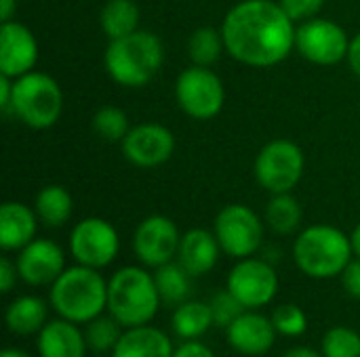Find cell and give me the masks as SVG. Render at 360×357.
Segmentation results:
<instances>
[{
  "mask_svg": "<svg viewBox=\"0 0 360 357\" xmlns=\"http://www.w3.org/2000/svg\"><path fill=\"white\" fill-rule=\"evenodd\" d=\"M221 246L215 238L213 231L209 229H188L186 234H181V242H179V250H177V263L192 276H207L209 271H213V267L217 265Z\"/></svg>",
  "mask_w": 360,
  "mask_h": 357,
  "instance_id": "obj_18",
  "label": "cell"
},
{
  "mask_svg": "<svg viewBox=\"0 0 360 357\" xmlns=\"http://www.w3.org/2000/svg\"><path fill=\"white\" fill-rule=\"evenodd\" d=\"M181 234L165 215L146 217L133 234V252L143 267L156 269L177 259Z\"/></svg>",
  "mask_w": 360,
  "mask_h": 357,
  "instance_id": "obj_13",
  "label": "cell"
},
{
  "mask_svg": "<svg viewBox=\"0 0 360 357\" xmlns=\"http://www.w3.org/2000/svg\"><path fill=\"white\" fill-rule=\"evenodd\" d=\"M84 339L91 351L103 356V353H112L114 347L118 345L120 337H122V326L112 318V316H99L95 320H91L89 324H84Z\"/></svg>",
  "mask_w": 360,
  "mask_h": 357,
  "instance_id": "obj_29",
  "label": "cell"
},
{
  "mask_svg": "<svg viewBox=\"0 0 360 357\" xmlns=\"http://www.w3.org/2000/svg\"><path fill=\"white\" fill-rule=\"evenodd\" d=\"M63 112V93L55 78L42 72H27L13 78V99L11 109L19 122L30 128L44 130L57 124Z\"/></svg>",
  "mask_w": 360,
  "mask_h": 357,
  "instance_id": "obj_6",
  "label": "cell"
},
{
  "mask_svg": "<svg viewBox=\"0 0 360 357\" xmlns=\"http://www.w3.org/2000/svg\"><path fill=\"white\" fill-rule=\"evenodd\" d=\"M304 219V208L300 204V200L289 191V194H272L266 213H264V221L266 225L278 234V236H291L300 229Z\"/></svg>",
  "mask_w": 360,
  "mask_h": 357,
  "instance_id": "obj_25",
  "label": "cell"
},
{
  "mask_svg": "<svg viewBox=\"0 0 360 357\" xmlns=\"http://www.w3.org/2000/svg\"><path fill=\"white\" fill-rule=\"evenodd\" d=\"M211 326H215L213 311L211 305L202 301H184L175 307L171 318V328L181 341H198L211 330Z\"/></svg>",
  "mask_w": 360,
  "mask_h": 357,
  "instance_id": "obj_23",
  "label": "cell"
},
{
  "mask_svg": "<svg viewBox=\"0 0 360 357\" xmlns=\"http://www.w3.org/2000/svg\"><path fill=\"white\" fill-rule=\"evenodd\" d=\"M342 286L346 290V295L354 301H360V259H352L346 269L342 271Z\"/></svg>",
  "mask_w": 360,
  "mask_h": 357,
  "instance_id": "obj_35",
  "label": "cell"
},
{
  "mask_svg": "<svg viewBox=\"0 0 360 357\" xmlns=\"http://www.w3.org/2000/svg\"><path fill=\"white\" fill-rule=\"evenodd\" d=\"M270 320H272L276 332L281 337H287V339H297L308 330V318H306L304 309L300 305H295V303L278 305L272 311Z\"/></svg>",
  "mask_w": 360,
  "mask_h": 357,
  "instance_id": "obj_32",
  "label": "cell"
},
{
  "mask_svg": "<svg viewBox=\"0 0 360 357\" xmlns=\"http://www.w3.org/2000/svg\"><path fill=\"white\" fill-rule=\"evenodd\" d=\"M53 311L74 324H89L108 311V280L99 269L72 265L51 284Z\"/></svg>",
  "mask_w": 360,
  "mask_h": 357,
  "instance_id": "obj_2",
  "label": "cell"
},
{
  "mask_svg": "<svg viewBox=\"0 0 360 357\" xmlns=\"http://www.w3.org/2000/svg\"><path fill=\"white\" fill-rule=\"evenodd\" d=\"M17 278H19L17 265H15L8 257H2V259H0V290H2L4 295H8V292L15 288Z\"/></svg>",
  "mask_w": 360,
  "mask_h": 357,
  "instance_id": "obj_36",
  "label": "cell"
},
{
  "mask_svg": "<svg viewBox=\"0 0 360 357\" xmlns=\"http://www.w3.org/2000/svg\"><path fill=\"white\" fill-rule=\"evenodd\" d=\"M323 357H360V335L350 326H333L321 343Z\"/></svg>",
  "mask_w": 360,
  "mask_h": 357,
  "instance_id": "obj_31",
  "label": "cell"
},
{
  "mask_svg": "<svg viewBox=\"0 0 360 357\" xmlns=\"http://www.w3.org/2000/svg\"><path fill=\"white\" fill-rule=\"evenodd\" d=\"M36 337L40 357H86L89 345L84 332L70 320H51Z\"/></svg>",
  "mask_w": 360,
  "mask_h": 357,
  "instance_id": "obj_20",
  "label": "cell"
},
{
  "mask_svg": "<svg viewBox=\"0 0 360 357\" xmlns=\"http://www.w3.org/2000/svg\"><path fill=\"white\" fill-rule=\"evenodd\" d=\"M281 357H323V353L312 349V347H293Z\"/></svg>",
  "mask_w": 360,
  "mask_h": 357,
  "instance_id": "obj_40",
  "label": "cell"
},
{
  "mask_svg": "<svg viewBox=\"0 0 360 357\" xmlns=\"http://www.w3.org/2000/svg\"><path fill=\"white\" fill-rule=\"evenodd\" d=\"M226 288L245 309H262L270 305L278 292V274L266 259H238L228 274Z\"/></svg>",
  "mask_w": 360,
  "mask_h": 357,
  "instance_id": "obj_12",
  "label": "cell"
},
{
  "mask_svg": "<svg viewBox=\"0 0 360 357\" xmlns=\"http://www.w3.org/2000/svg\"><path fill=\"white\" fill-rule=\"evenodd\" d=\"M213 234L221 252L238 261L253 257L262 248L264 221L247 204H228L217 213Z\"/></svg>",
  "mask_w": 360,
  "mask_h": 357,
  "instance_id": "obj_9",
  "label": "cell"
},
{
  "mask_svg": "<svg viewBox=\"0 0 360 357\" xmlns=\"http://www.w3.org/2000/svg\"><path fill=\"white\" fill-rule=\"evenodd\" d=\"M276 328L270 318L257 314L255 309H247L240 314L228 328L226 339L228 345L247 357H264L276 343Z\"/></svg>",
  "mask_w": 360,
  "mask_h": 357,
  "instance_id": "obj_17",
  "label": "cell"
},
{
  "mask_svg": "<svg viewBox=\"0 0 360 357\" xmlns=\"http://www.w3.org/2000/svg\"><path fill=\"white\" fill-rule=\"evenodd\" d=\"M224 50H226V44H224L221 29L205 25V27L194 29L188 38V55L194 65L211 67L213 63L219 61Z\"/></svg>",
  "mask_w": 360,
  "mask_h": 357,
  "instance_id": "obj_28",
  "label": "cell"
},
{
  "mask_svg": "<svg viewBox=\"0 0 360 357\" xmlns=\"http://www.w3.org/2000/svg\"><path fill=\"white\" fill-rule=\"evenodd\" d=\"M175 99L186 116L194 120H211L224 109L226 88L211 67L192 63L175 80Z\"/></svg>",
  "mask_w": 360,
  "mask_h": 357,
  "instance_id": "obj_8",
  "label": "cell"
},
{
  "mask_svg": "<svg viewBox=\"0 0 360 357\" xmlns=\"http://www.w3.org/2000/svg\"><path fill=\"white\" fill-rule=\"evenodd\" d=\"M346 61H348L350 69L360 78V32L354 38H350V46H348V57H346Z\"/></svg>",
  "mask_w": 360,
  "mask_h": 357,
  "instance_id": "obj_38",
  "label": "cell"
},
{
  "mask_svg": "<svg viewBox=\"0 0 360 357\" xmlns=\"http://www.w3.org/2000/svg\"><path fill=\"white\" fill-rule=\"evenodd\" d=\"M306 170V156L302 147L289 139L268 141L253 164L257 183L268 194H289L297 187Z\"/></svg>",
  "mask_w": 360,
  "mask_h": 357,
  "instance_id": "obj_7",
  "label": "cell"
},
{
  "mask_svg": "<svg viewBox=\"0 0 360 357\" xmlns=\"http://www.w3.org/2000/svg\"><path fill=\"white\" fill-rule=\"evenodd\" d=\"M17 11V0H0V19L11 21Z\"/></svg>",
  "mask_w": 360,
  "mask_h": 357,
  "instance_id": "obj_41",
  "label": "cell"
},
{
  "mask_svg": "<svg viewBox=\"0 0 360 357\" xmlns=\"http://www.w3.org/2000/svg\"><path fill=\"white\" fill-rule=\"evenodd\" d=\"M38 61V40L34 32L11 19L0 25V74L8 78H19L36 67Z\"/></svg>",
  "mask_w": 360,
  "mask_h": 357,
  "instance_id": "obj_16",
  "label": "cell"
},
{
  "mask_svg": "<svg viewBox=\"0 0 360 357\" xmlns=\"http://www.w3.org/2000/svg\"><path fill=\"white\" fill-rule=\"evenodd\" d=\"M120 250V236L116 227L99 217L78 221L70 234V255L78 265L103 269L114 263Z\"/></svg>",
  "mask_w": 360,
  "mask_h": 357,
  "instance_id": "obj_10",
  "label": "cell"
},
{
  "mask_svg": "<svg viewBox=\"0 0 360 357\" xmlns=\"http://www.w3.org/2000/svg\"><path fill=\"white\" fill-rule=\"evenodd\" d=\"M154 282L162 305H181L192 292V276L177 263H165L154 269Z\"/></svg>",
  "mask_w": 360,
  "mask_h": 357,
  "instance_id": "obj_27",
  "label": "cell"
},
{
  "mask_svg": "<svg viewBox=\"0 0 360 357\" xmlns=\"http://www.w3.org/2000/svg\"><path fill=\"white\" fill-rule=\"evenodd\" d=\"M278 4L297 23V21L319 17L321 8L325 6V0H278Z\"/></svg>",
  "mask_w": 360,
  "mask_h": 357,
  "instance_id": "obj_34",
  "label": "cell"
},
{
  "mask_svg": "<svg viewBox=\"0 0 360 357\" xmlns=\"http://www.w3.org/2000/svg\"><path fill=\"white\" fill-rule=\"evenodd\" d=\"M295 29L278 0H240L221 23L226 53L251 67L283 63L295 48Z\"/></svg>",
  "mask_w": 360,
  "mask_h": 357,
  "instance_id": "obj_1",
  "label": "cell"
},
{
  "mask_svg": "<svg viewBox=\"0 0 360 357\" xmlns=\"http://www.w3.org/2000/svg\"><path fill=\"white\" fill-rule=\"evenodd\" d=\"M72 196L63 185H46L34 200V210L46 227H63L72 217Z\"/></svg>",
  "mask_w": 360,
  "mask_h": 357,
  "instance_id": "obj_24",
  "label": "cell"
},
{
  "mask_svg": "<svg viewBox=\"0 0 360 357\" xmlns=\"http://www.w3.org/2000/svg\"><path fill=\"white\" fill-rule=\"evenodd\" d=\"M211 305V311H213V320H215V326L219 328H228L240 314H245L247 309L240 305V301L226 288L217 295H213V299L209 301Z\"/></svg>",
  "mask_w": 360,
  "mask_h": 357,
  "instance_id": "obj_33",
  "label": "cell"
},
{
  "mask_svg": "<svg viewBox=\"0 0 360 357\" xmlns=\"http://www.w3.org/2000/svg\"><path fill=\"white\" fill-rule=\"evenodd\" d=\"M162 301L154 282V274L146 267H120L108 280V314L122 326L135 328L150 324Z\"/></svg>",
  "mask_w": 360,
  "mask_h": 357,
  "instance_id": "obj_4",
  "label": "cell"
},
{
  "mask_svg": "<svg viewBox=\"0 0 360 357\" xmlns=\"http://www.w3.org/2000/svg\"><path fill=\"white\" fill-rule=\"evenodd\" d=\"M46 316H49L46 303L38 297L25 295V297H17L8 303V307L4 311V324L17 337H34L49 322Z\"/></svg>",
  "mask_w": 360,
  "mask_h": 357,
  "instance_id": "obj_22",
  "label": "cell"
},
{
  "mask_svg": "<svg viewBox=\"0 0 360 357\" xmlns=\"http://www.w3.org/2000/svg\"><path fill=\"white\" fill-rule=\"evenodd\" d=\"M0 357H30L25 351H21V349H13V347H6L2 353H0Z\"/></svg>",
  "mask_w": 360,
  "mask_h": 357,
  "instance_id": "obj_43",
  "label": "cell"
},
{
  "mask_svg": "<svg viewBox=\"0 0 360 357\" xmlns=\"http://www.w3.org/2000/svg\"><path fill=\"white\" fill-rule=\"evenodd\" d=\"M99 25L110 40L139 29V6L135 0H108L99 13Z\"/></svg>",
  "mask_w": 360,
  "mask_h": 357,
  "instance_id": "obj_26",
  "label": "cell"
},
{
  "mask_svg": "<svg viewBox=\"0 0 360 357\" xmlns=\"http://www.w3.org/2000/svg\"><path fill=\"white\" fill-rule=\"evenodd\" d=\"M91 126L97 137H101L103 141H110V143H122V139L131 130L129 116L116 105L99 107L91 120Z\"/></svg>",
  "mask_w": 360,
  "mask_h": 357,
  "instance_id": "obj_30",
  "label": "cell"
},
{
  "mask_svg": "<svg viewBox=\"0 0 360 357\" xmlns=\"http://www.w3.org/2000/svg\"><path fill=\"white\" fill-rule=\"evenodd\" d=\"M350 242H352V250H354V257H359L360 259V223L352 229V234H350Z\"/></svg>",
  "mask_w": 360,
  "mask_h": 357,
  "instance_id": "obj_42",
  "label": "cell"
},
{
  "mask_svg": "<svg viewBox=\"0 0 360 357\" xmlns=\"http://www.w3.org/2000/svg\"><path fill=\"white\" fill-rule=\"evenodd\" d=\"M354 259L350 236L335 225H310L302 229L293 242V261L297 269L314 280H331L342 276Z\"/></svg>",
  "mask_w": 360,
  "mask_h": 357,
  "instance_id": "obj_5",
  "label": "cell"
},
{
  "mask_svg": "<svg viewBox=\"0 0 360 357\" xmlns=\"http://www.w3.org/2000/svg\"><path fill=\"white\" fill-rule=\"evenodd\" d=\"M103 63L116 84L141 88L160 72L165 63V46L156 34L137 29L129 36L110 40Z\"/></svg>",
  "mask_w": 360,
  "mask_h": 357,
  "instance_id": "obj_3",
  "label": "cell"
},
{
  "mask_svg": "<svg viewBox=\"0 0 360 357\" xmlns=\"http://www.w3.org/2000/svg\"><path fill=\"white\" fill-rule=\"evenodd\" d=\"M124 158L137 168H156L171 160L175 151L173 133L156 122H141L131 126L120 143Z\"/></svg>",
  "mask_w": 360,
  "mask_h": 357,
  "instance_id": "obj_14",
  "label": "cell"
},
{
  "mask_svg": "<svg viewBox=\"0 0 360 357\" xmlns=\"http://www.w3.org/2000/svg\"><path fill=\"white\" fill-rule=\"evenodd\" d=\"M11 99H13V78L0 74V109L2 112L11 109Z\"/></svg>",
  "mask_w": 360,
  "mask_h": 357,
  "instance_id": "obj_39",
  "label": "cell"
},
{
  "mask_svg": "<svg viewBox=\"0 0 360 357\" xmlns=\"http://www.w3.org/2000/svg\"><path fill=\"white\" fill-rule=\"evenodd\" d=\"M173 357H217L207 345H202L200 341H184L177 349Z\"/></svg>",
  "mask_w": 360,
  "mask_h": 357,
  "instance_id": "obj_37",
  "label": "cell"
},
{
  "mask_svg": "<svg viewBox=\"0 0 360 357\" xmlns=\"http://www.w3.org/2000/svg\"><path fill=\"white\" fill-rule=\"evenodd\" d=\"M38 215L23 202H4L0 206V248L4 252H19L38 231Z\"/></svg>",
  "mask_w": 360,
  "mask_h": 357,
  "instance_id": "obj_19",
  "label": "cell"
},
{
  "mask_svg": "<svg viewBox=\"0 0 360 357\" xmlns=\"http://www.w3.org/2000/svg\"><path fill=\"white\" fill-rule=\"evenodd\" d=\"M175 347L167 332L150 324L124 328L110 357H173Z\"/></svg>",
  "mask_w": 360,
  "mask_h": 357,
  "instance_id": "obj_21",
  "label": "cell"
},
{
  "mask_svg": "<svg viewBox=\"0 0 360 357\" xmlns=\"http://www.w3.org/2000/svg\"><path fill=\"white\" fill-rule=\"evenodd\" d=\"M15 265L19 271V280L27 286H51L65 271V252L53 240L34 238L17 252Z\"/></svg>",
  "mask_w": 360,
  "mask_h": 357,
  "instance_id": "obj_15",
  "label": "cell"
},
{
  "mask_svg": "<svg viewBox=\"0 0 360 357\" xmlns=\"http://www.w3.org/2000/svg\"><path fill=\"white\" fill-rule=\"evenodd\" d=\"M350 38L342 25L331 19L312 17L297 25L295 48L297 53L316 65H335L348 57Z\"/></svg>",
  "mask_w": 360,
  "mask_h": 357,
  "instance_id": "obj_11",
  "label": "cell"
}]
</instances>
